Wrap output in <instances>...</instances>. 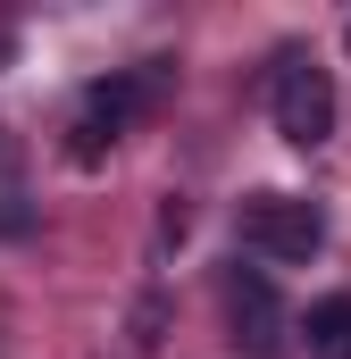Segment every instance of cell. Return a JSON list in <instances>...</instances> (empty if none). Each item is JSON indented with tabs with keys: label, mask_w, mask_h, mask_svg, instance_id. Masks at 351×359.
<instances>
[{
	"label": "cell",
	"mask_w": 351,
	"mask_h": 359,
	"mask_svg": "<svg viewBox=\"0 0 351 359\" xmlns=\"http://www.w3.org/2000/svg\"><path fill=\"white\" fill-rule=\"evenodd\" d=\"M243 251H260L276 268H301L326 251V209L301 192H251L243 201Z\"/></svg>",
	"instance_id": "cell-1"
},
{
	"label": "cell",
	"mask_w": 351,
	"mask_h": 359,
	"mask_svg": "<svg viewBox=\"0 0 351 359\" xmlns=\"http://www.w3.org/2000/svg\"><path fill=\"white\" fill-rule=\"evenodd\" d=\"M267 109H276V134H284L293 151H318V142L335 134V76L310 67V59H284V67H276V92H267Z\"/></svg>",
	"instance_id": "cell-2"
},
{
	"label": "cell",
	"mask_w": 351,
	"mask_h": 359,
	"mask_svg": "<svg viewBox=\"0 0 351 359\" xmlns=\"http://www.w3.org/2000/svg\"><path fill=\"white\" fill-rule=\"evenodd\" d=\"M226 326H234V343L251 359H276L284 351V309H276V284L260 268H234L226 276Z\"/></svg>",
	"instance_id": "cell-3"
},
{
	"label": "cell",
	"mask_w": 351,
	"mask_h": 359,
	"mask_svg": "<svg viewBox=\"0 0 351 359\" xmlns=\"http://www.w3.org/2000/svg\"><path fill=\"white\" fill-rule=\"evenodd\" d=\"M159 92H168V59H151V67H134V76H109V84H92V92H84V117L109 134V142H117V126H134V117H143Z\"/></svg>",
	"instance_id": "cell-4"
},
{
	"label": "cell",
	"mask_w": 351,
	"mask_h": 359,
	"mask_svg": "<svg viewBox=\"0 0 351 359\" xmlns=\"http://www.w3.org/2000/svg\"><path fill=\"white\" fill-rule=\"evenodd\" d=\"M293 334H301V351H310V359H351V292H326Z\"/></svg>",
	"instance_id": "cell-5"
},
{
	"label": "cell",
	"mask_w": 351,
	"mask_h": 359,
	"mask_svg": "<svg viewBox=\"0 0 351 359\" xmlns=\"http://www.w3.org/2000/svg\"><path fill=\"white\" fill-rule=\"evenodd\" d=\"M159 326H168V301L151 292V301L134 309V351H159Z\"/></svg>",
	"instance_id": "cell-6"
},
{
	"label": "cell",
	"mask_w": 351,
	"mask_h": 359,
	"mask_svg": "<svg viewBox=\"0 0 351 359\" xmlns=\"http://www.w3.org/2000/svg\"><path fill=\"white\" fill-rule=\"evenodd\" d=\"M343 42H351V25H343Z\"/></svg>",
	"instance_id": "cell-7"
}]
</instances>
